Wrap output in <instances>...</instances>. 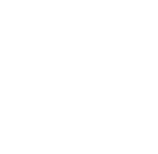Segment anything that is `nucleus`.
I'll use <instances>...</instances> for the list:
<instances>
[]
</instances>
